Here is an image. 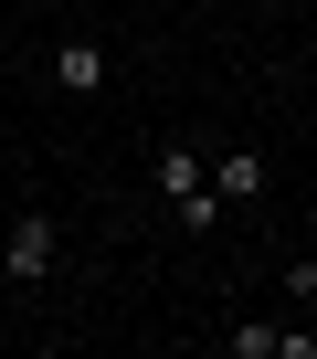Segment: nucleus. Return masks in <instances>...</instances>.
I'll return each instance as SVG.
<instances>
[{
  "mask_svg": "<svg viewBox=\"0 0 317 359\" xmlns=\"http://www.w3.org/2000/svg\"><path fill=\"white\" fill-rule=\"evenodd\" d=\"M43 74H53L64 95H95V85H106V43H85V32H74V43H53V64H43Z\"/></svg>",
  "mask_w": 317,
  "mask_h": 359,
  "instance_id": "obj_4",
  "label": "nucleus"
},
{
  "mask_svg": "<svg viewBox=\"0 0 317 359\" xmlns=\"http://www.w3.org/2000/svg\"><path fill=\"white\" fill-rule=\"evenodd\" d=\"M158 201L191 233H222V191H212V148H158Z\"/></svg>",
  "mask_w": 317,
  "mask_h": 359,
  "instance_id": "obj_1",
  "label": "nucleus"
},
{
  "mask_svg": "<svg viewBox=\"0 0 317 359\" xmlns=\"http://www.w3.org/2000/svg\"><path fill=\"white\" fill-rule=\"evenodd\" d=\"M275 359H317V327H275Z\"/></svg>",
  "mask_w": 317,
  "mask_h": 359,
  "instance_id": "obj_7",
  "label": "nucleus"
},
{
  "mask_svg": "<svg viewBox=\"0 0 317 359\" xmlns=\"http://www.w3.org/2000/svg\"><path fill=\"white\" fill-rule=\"evenodd\" d=\"M212 191H222V212L264 201V158H254V148H212Z\"/></svg>",
  "mask_w": 317,
  "mask_h": 359,
  "instance_id": "obj_3",
  "label": "nucleus"
},
{
  "mask_svg": "<svg viewBox=\"0 0 317 359\" xmlns=\"http://www.w3.org/2000/svg\"><path fill=\"white\" fill-rule=\"evenodd\" d=\"M0 233H11V222H0Z\"/></svg>",
  "mask_w": 317,
  "mask_h": 359,
  "instance_id": "obj_9",
  "label": "nucleus"
},
{
  "mask_svg": "<svg viewBox=\"0 0 317 359\" xmlns=\"http://www.w3.org/2000/svg\"><path fill=\"white\" fill-rule=\"evenodd\" d=\"M22 11H64V0H22Z\"/></svg>",
  "mask_w": 317,
  "mask_h": 359,
  "instance_id": "obj_8",
  "label": "nucleus"
},
{
  "mask_svg": "<svg viewBox=\"0 0 317 359\" xmlns=\"http://www.w3.org/2000/svg\"><path fill=\"white\" fill-rule=\"evenodd\" d=\"M53 254H64V222H53V212H22L11 233H0V275H11V285H43Z\"/></svg>",
  "mask_w": 317,
  "mask_h": 359,
  "instance_id": "obj_2",
  "label": "nucleus"
},
{
  "mask_svg": "<svg viewBox=\"0 0 317 359\" xmlns=\"http://www.w3.org/2000/svg\"><path fill=\"white\" fill-rule=\"evenodd\" d=\"M222 359H275V327H222Z\"/></svg>",
  "mask_w": 317,
  "mask_h": 359,
  "instance_id": "obj_5",
  "label": "nucleus"
},
{
  "mask_svg": "<svg viewBox=\"0 0 317 359\" xmlns=\"http://www.w3.org/2000/svg\"><path fill=\"white\" fill-rule=\"evenodd\" d=\"M285 296H296V306L317 296V254H296V264H285Z\"/></svg>",
  "mask_w": 317,
  "mask_h": 359,
  "instance_id": "obj_6",
  "label": "nucleus"
}]
</instances>
